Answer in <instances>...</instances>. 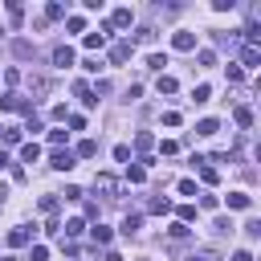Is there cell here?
<instances>
[{"mask_svg":"<svg viewBox=\"0 0 261 261\" xmlns=\"http://www.w3.org/2000/svg\"><path fill=\"white\" fill-rule=\"evenodd\" d=\"M0 110H24V114H33V102L8 90V94H0Z\"/></svg>","mask_w":261,"mask_h":261,"instance_id":"obj_1","label":"cell"},{"mask_svg":"<svg viewBox=\"0 0 261 261\" xmlns=\"http://www.w3.org/2000/svg\"><path fill=\"white\" fill-rule=\"evenodd\" d=\"M94 192H102L106 200H118V179L102 171V175H94Z\"/></svg>","mask_w":261,"mask_h":261,"instance_id":"obj_2","label":"cell"},{"mask_svg":"<svg viewBox=\"0 0 261 261\" xmlns=\"http://www.w3.org/2000/svg\"><path fill=\"white\" fill-rule=\"evenodd\" d=\"M130 24H135V12H130V8H114L106 29H130Z\"/></svg>","mask_w":261,"mask_h":261,"instance_id":"obj_3","label":"cell"},{"mask_svg":"<svg viewBox=\"0 0 261 261\" xmlns=\"http://www.w3.org/2000/svg\"><path fill=\"white\" fill-rule=\"evenodd\" d=\"M130 41H118V45H110V65H122V61H130Z\"/></svg>","mask_w":261,"mask_h":261,"instance_id":"obj_4","label":"cell"},{"mask_svg":"<svg viewBox=\"0 0 261 261\" xmlns=\"http://www.w3.org/2000/svg\"><path fill=\"white\" fill-rule=\"evenodd\" d=\"M29 241H33V228H29V224H16V228L8 232V245H12V249H20V245H29Z\"/></svg>","mask_w":261,"mask_h":261,"instance_id":"obj_5","label":"cell"},{"mask_svg":"<svg viewBox=\"0 0 261 261\" xmlns=\"http://www.w3.org/2000/svg\"><path fill=\"white\" fill-rule=\"evenodd\" d=\"M171 45H175L179 53H188V49H196V33H188V29H179V33L171 37Z\"/></svg>","mask_w":261,"mask_h":261,"instance_id":"obj_6","label":"cell"},{"mask_svg":"<svg viewBox=\"0 0 261 261\" xmlns=\"http://www.w3.org/2000/svg\"><path fill=\"white\" fill-rule=\"evenodd\" d=\"M49 167H53V171H69V167H73V151H53Z\"/></svg>","mask_w":261,"mask_h":261,"instance_id":"obj_7","label":"cell"},{"mask_svg":"<svg viewBox=\"0 0 261 261\" xmlns=\"http://www.w3.org/2000/svg\"><path fill=\"white\" fill-rule=\"evenodd\" d=\"M106 37H110V29H106V24H102L98 33H86V49H102V45H106Z\"/></svg>","mask_w":261,"mask_h":261,"instance_id":"obj_8","label":"cell"},{"mask_svg":"<svg viewBox=\"0 0 261 261\" xmlns=\"http://www.w3.org/2000/svg\"><path fill=\"white\" fill-rule=\"evenodd\" d=\"M241 65H261V45H245L241 49Z\"/></svg>","mask_w":261,"mask_h":261,"instance_id":"obj_9","label":"cell"},{"mask_svg":"<svg viewBox=\"0 0 261 261\" xmlns=\"http://www.w3.org/2000/svg\"><path fill=\"white\" fill-rule=\"evenodd\" d=\"M53 65H73V49L69 45H57L53 49Z\"/></svg>","mask_w":261,"mask_h":261,"instance_id":"obj_10","label":"cell"},{"mask_svg":"<svg viewBox=\"0 0 261 261\" xmlns=\"http://www.w3.org/2000/svg\"><path fill=\"white\" fill-rule=\"evenodd\" d=\"M73 155H77V159H94V155H98V143H94V139H82Z\"/></svg>","mask_w":261,"mask_h":261,"instance_id":"obj_11","label":"cell"},{"mask_svg":"<svg viewBox=\"0 0 261 261\" xmlns=\"http://www.w3.org/2000/svg\"><path fill=\"white\" fill-rule=\"evenodd\" d=\"M126 179H130V184H143V179H147V167H143V163H126Z\"/></svg>","mask_w":261,"mask_h":261,"instance_id":"obj_12","label":"cell"},{"mask_svg":"<svg viewBox=\"0 0 261 261\" xmlns=\"http://www.w3.org/2000/svg\"><path fill=\"white\" fill-rule=\"evenodd\" d=\"M20 159H24V163H37V159H41V147H37V143H24V147H20Z\"/></svg>","mask_w":261,"mask_h":261,"instance_id":"obj_13","label":"cell"},{"mask_svg":"<svg viewBox=\"0 0 261 261\" xmlns=\"http://www.w3.org/2000/svg\"><path fill=\"white\" fill-rule=\"evenodd\" d=\"M253 204V196H245V192H228V208H249Z\"/></svg>","mask_w":261,"mask_h":261,"instance_id":"obj_14","label":"cell"},{"mask_svg":"<svg viewBox=\"0 0 261 261\" xmlns=\"http://www.w3.org/2000/svg\"><path fill=\"white\" fill-rule=\"evenodd\" d=\"M139 224H143V216H139V212H130V216L122 220V232H126V237H135V232H139Z\"/></svg>","mask_w":261,"mask_h":261,"instance_id":"obj_15","label":"cell"},{"mask_svg":"<svg viewBox=\"0 0 261 261\" xmlns=\"http://www.w3.org/2000/svg\"><path fill=\"white\" fill-rule=\"evenodd\" d=\"M232 118H237V126H253V110H249V106H237Z\"/></svg>","mask_w":261,"mask_h":261,"instance_id":"obj_16","label":"cell"},{"mask_svg":"<svg viewBox=\"0 0 261 261\" xmlns=\"http://www.w3.org/2000/svg\"><path fill=\"white\" fill-rule=\"evenodd\" d=\"M216 130H220V122H216V118H204V122L196 126V135H204V139H208V135H216Z\"/></svg>","mask_w":261,"mask_h":261,"instance_id":"obj_17","label":"cell"},{"mask_svg":"<svg viewBox=\"0 0 261 261\" xmlns=\"http://www.w3.org/2000/svg\"><path fill=\"white\" fill-rule=\"evenodd\" d=\"M90 232H94V245H110V228L106 224H94Z\"/></svg>","mask_w":261,"mask_h":261,"instance_id":"obj_18","label":"cell"},{"mask_svg":"<svg viewBox=\"0 0 261 261\" xmlns=\"http://www.w3.org/2000/svg\"><path fill=\"white\" fill-rule=\"evenodd\" d=\"M188 261H220V253H216V249H196Z\"/></svg>","mask_w":261,"mask_h":261,"instance_id":"obj_19","label":"cell"},{"mask_svg":"<svg viewBox=\"0 0 261 261\" xmlns=\"http://www.w3.org/2000/svg\"><path fill=\"white\" fill-rule=\"evenodd\" d=\"M8 20H12V24H16V29H20V20H24V8H20V4H16V0H12V4H8Z\"/></svg>","mask_w":261,"mask_h":261,"instance_id":"obj_20","label":"cell"},{"mask_svg":"<svg viewBox=\"0 0 261 261\" xmlns=\"http://www.w3.org/2000/svg\"><path fill=\"white\" fill-rule=\"evenodd\" d=\"M12 53L24 61V57H33V45H29V41H12Z\"/></svg>","mask_w":261,"mask_h":261,"instance_id":"obj_21","label":"cell"},{"mask_svg":"<svg viewBox=\"0 0 261 261\" xmlns=\"http://www.w3.org/2000/svg\"><path fill=\"white\" fill-rule=\"evenodd\" d=\"M61 228H65V237H77V232H82V228H86V220H77V216H73V220H65V224H61Z\"/></svg>","mask_w":261,"mask_h":261,"instance_id":"obj_22","label":"cell"},{"mask_svg":"<svg viewBox=\"0 0 261 261\" xmlns=\"http://www.w3.org/2000/svg\"><path fill=\"white\" fill-rule=\"evenodd\" d=\"M61 16H65V8H61V4H57V0H53V4H49V8H45V20H61Z\"/></svg>","mask_w":261,"mask_h":261,"instance_id":"obj_23","label":"cell"},{"mask_svg":"<svg viewBox=\"0 0 261 261\" xmlns=\"http://www.w3.org/2000/svg\"><path fill=\"white\" fill-rule=\"evenodd\" d=\"M159 94H175V77H167V73H159Z\"/></svg>","mask_w":261,"mask_h":261,"instance_id":"obj_24","label":"cell"},{"mask_svg":"<svg viewBox=\"0 0 261 261\" xmlns=\"http://www.w3.org/2000/svg\"><path fill=\"white\" fill-rule=\"evenodd\" d=\"M29 86H33V94H49V90H53L45 77H29Z\"/></svg>","mask_w":261,"mask_h":261,"instance_id":"obj_25","label":"cell"},{"mask_svg":"<svg viewBox=\"0 0 261 261\" xmlns=\"http://www.w3.org/2000/svg\"><path fill=\"white\" fill-rule=\"evenodd\" d=\"M192 98H196V102H208V98H212V86H204V82H200V86L192 90Z\"/></svg>","mask_w":261,"mask_h":261,"instance_id":"obj_26","label":"cell"},{"mask_svg":"<svg viewBox=\"0 0 261 261\" xmlns=\"http://www.w3.org/2000/svg\"><path fill=\"white\" fill-rule=\"evenodd\" d=\"M41 212L53 216V212H57V196H41Z\"/></svg>","mask_w":261,"mask_h":261,"instance_id":"obj_27","label":"cell"},{"mask_svg":"<svg viewBox=\"0 0 261 261\" xmlns=\"http://www.w3.org/2000/svg\"><path fill=\"white\" fill-rule=\"evenodd\" d=\"M147 208H151V212H167V208H171V200H167V196H155Z\"/></svg>","mask_w":261,"mask_h":261,"instance_id":"obj_28","label":"cell"},{"mask_svg":"<svg viewBox=\"0 0 261 261\" xmlns=\"http://www.w3.org/2000/svg\"><path fill=\"white\" fill-rule=\"evenodd\" d=\"M45 257H49V249H45V245H33V249H29V257H24V261H45Z\"/></svg>","mask_w":261,"mask_h":261,"instance_id":"obj_29","label":"cell"},{"mask_svg":"<svg viewBox=\"0 0 261 261\" xmlns=\"http://www.w3.org/2000/svg\"><path fill=\"white\" fill-rule=\"evenodd\" d=\"M0 139H4V143H20V130H16V126H4Z\"/></svg>","mask_w":261,"mask_h":261,"instance_id":"obj_30","label":"cell"},{"mask_svg":"<svg viewBox=\"0 0 261 261\" xmlns=\"http://www.w3.org/2000/svg\"><path fill=\"white\" fill-rule=\"evenodd\" d=\"M188 220H196V204H184L179 208V224H188Z\"/></svg>","mask_w":261,"mask_h":261,"instance_id":"obj_31","label":"cell"},{"mask_svg":"<svg viewBox=\"0 0 261 261\" xmlns=\"http://www.w3.org/2000/svg\"><path fill=\"white\" fill-rule=\"evenodd\" d=\"M147 65H151V69H163V65H167V57H163V53H151V57H147Z\"/></svg>","mask_w":261,"mask_h":261,"instance_id":"obj_32","label":"cell"},{"mask_svg":"<svg viewBox=\"0 0 261 261\" xmlns=\"http://www.w3.org/2000/svg\"><path fill=\"white\" fill-rule=\"evenodd\" d=\"M196 61H200V65H216V53H212V49H200V57H196Z\"/></svg>","mask_w":261,"mask_h":261,"instance_id":"obj_33","label":"cell"},{"mask_svg":"<svg viewBox=\"0 0 261 261\" xmlns=\"http://www.w3.org/2000/svg\"><path fill=\"white\" fill-rule=\"evenodd\" d=\"M65 122H69V130H86V118H82V114H69Z\"/></svg>","mask_w":261,"mask_h":261,"instance_id":"obj_34","label":"cell"},{"mask_svg":"<svg viewBox=\"0 0 261 261\" xmlns=\"http://www.w3.org/2000/svg\"><path fill=\"white\" fill-rule=\"evenodd\" d=\"M167 232H171V237H175V241H184V237H188V224H179V220H175V224H171V228H167Z\"/></svg>","mask_w":261,"mask_h":261,"instance_id":"obj_35","label":"cell"},{"mask_svg":"<svg viewBox=\"0 0 261 261\" xmlns=\"http://www.w3.org/2000/svg\"><path fill=\"white\" fill-rule=\"evenodd\" d=\"M65 24H69V33H82V29H86V20H82V16H69Z\"/></svg>","mask_w":261,"mask_h":261,"instance_id":"obj_36","label":"cell"},{"mask_svg":"<svg viewBox=\"0 0 261 261\" xmlns=\"http://www.w3.org/2000/svg\"><path fill=\"white\" fill-rule=\"evenodd\" d=\"M151 143H155L151 135H139V139H135V147H139V151H151Z\"/></svg>","mask_w":261,"mask_h":261,"instance_id":"obj_37","label":"cell"},{"mask_svg":"<svg viewBox=\"0 0 261 261\" xmlns=\"http://www.w3.org/2000/svg\"><path fill=\"white\" fill-rule=\"evenodd\" d=\"M200 179H204V184H216V171H212V167L204 163V167H200Z\"/></svg>","mask_w":261,"mask_h":261,"instance_id":"obj_38","label":"cell"},{"mask_svg":"<svg viewBox=\"0 0 261 261\" xmlns=\"http://www.w3.org/2000/svg\"><path fill=\"white\" fill-rule=\"evenodd\" d=\"M179 196H196V184L192 179H179Z\"/></svg>","mask_w":261,"mask_h":261,"instance_id":"obj_39","label":"cell"},{"mask_svg":"<svg viewBox=\"0 0 261 261\" xmlns=\"http://www.w3.org/2000/svg\"><path fill=\"white\" fill-rule=\"evenodd\" d=\"M61 196H65V200H82V188H77V184H69V188L61 192Z\"/></svg>","mask_w":261,"mask_h":261,"instance_id":"obj_40","label":"cell"},{"mask_svg":"<svg viewBox=\"0 0 261 261\" xmlns=\"http://www.w3.org/2000/svg\"><path fill=\"white\" fill-rule=\"evenodd\" d=\"M216 232H232V220H224V216H216V224H212Z\"/></svg>","mask_w":261,"mask_h":261,"instance_id":"obj_41","label":"cell"},{"mask_svg":"<svg viewBox=\"0 0 261 261\" xmlns=\"http://www.w3.org/2000/svg\"><path fill=\"white\" fill-rule=\"evenodd\" d=\"M245 232H249V237L257 241V237H261V220H249V224H245Z\"/></svg>","mask_w":261,"mask_h":261,"instance_id":"obj_42","label":"cell"},{"mask_svg":"<svg viewBox=\"0 0 261 261\" xmlns=\"http://www.w3.org/2000/svg\"><path fill=\"white\" fill-rule=\"evenodd\" d=\"M232 261H253V253H249V249H237V253H232Z\"/></svg>","mask_w":261,"mask_h":261,"instance_id":"obj_43","label":"cell"},{"mask_svg":"<svg viewBox=\"0 0 261 261\" xmlns=\"http://www.w3.org/2000/svg\"><path fill=\"white\" fill-rule=\"evenodd\" d=\"M0 167H12V159H8V155H4V151H0Z\"/></svg>","mask_w":261,"mask_h":261,"instance_id":"obj_44","label":"cell"},{"mask_svg":"<svg viewBox=\"0 0 261 261\" xmlns=\"http://www.w3.org/2000/svg\"><path fill=\"white\" fill-rule=\"evenodd\" d=\"M0 261H16V257H0Z\"/></svg>","mask_w":261,"mask_h":261,"instance_id":"obj_45","label":"cell"},{"mask_svg":"<svg viewBox=\"0 0 261 261\" xmlns=\"http://www.w3.org/2000/svg\"><path fill=\"white\" fill-rule=\"evenodd\" d=\"M0 130H4V126H0Z\"/></svg>","mask_w":261,"mask_h":261,"instance_id":"obj_46","label":"cell"}]
</instances>
